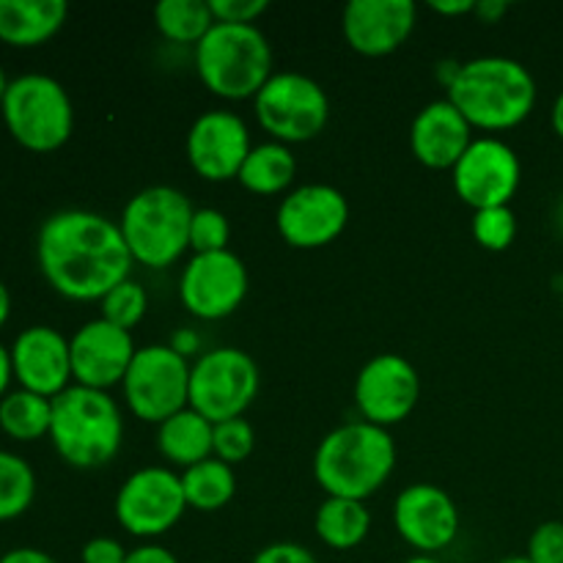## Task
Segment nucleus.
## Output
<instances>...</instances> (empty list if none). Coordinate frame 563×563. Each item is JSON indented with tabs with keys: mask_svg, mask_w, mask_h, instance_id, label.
<instances>
[{
	"mask_svg": "<svg viewBox=\"0 0 563 563\" xmlns=\"http://www.w3.org/2000/svg\"><path fill=\"white\" fill-rule=\"evenodd\" d=\"M11 377H14V368H11V350H5V346L0 344V401L9 394Z\"/></svg>",
	"mask_w": 563,
	"mask_h": 563,
	"instance_id": "nucleus-42",
	"label": "nucleus"
},
{
	"mask_svg": "<svg viewBox=\"0 0 563 563\" xmlns=\"http://www.w3.org/2000/svg\"><path fill=\"white\" fill-rule=\"evenodd\" d=\"M190 198L168 185H152L135 192L121 212L119 229L124 234L135 264L165 269L190 247L192 223Z\"/></svg>",
	"mask_w": 563,
	"mask_h": 563,
	"instance_id": "nucleus-6",
	"label": "nucleus"
},
{
	"mask_svg": "<svg viewBox=\"0 0 563 563\" xmlns=\"http://www.w3.org/2000/svg\"><path fill=\"white\" fill-rule=\"evenodd\" d=\"M313 531L330 550H355L372 531V511L363 500L324 498L313 517Z\"/></svg>",
	"mask_w": 563,
	"mask_h": 563,
	"instance_id": "nucleus-24",
	"label": "nucleus"
},
{
	"mask_svg": "<svg viewBox=\"0 0 563 563\" xmlns=\"http://www.w3.org/2000/svg\"><path fill=\"white\" fill-rule=\"evenodd\" d=\"M170 346H174L176 352H179V355H190V352H196V346H198V335H192L190 330H179V333L174 335V341H170Z\"/></svg>",
	"mask_w": 563,
	"mask_h": 563,
	"instance_id": "nucleus-43",
	"label": "nucleus"
},
{
	"mask_svg": "<svg viewBox=\"0 0 563 563\" xmlns=\"http://www.w3.org/2000/svg\"><path fill=\"white\" fill-rule=\"evenodd\" d=\"M66 14L64 0H0V42L38 47L64 27Z\"/></svg>",
	"mask_w": 563,
	"mask_h": 563,
	"instance_id": "nucleus-22",
	"label": "nucleus"
},
{
	"mask_svg": "<svg viewBox=\"0 0 563 563\" xmlns=\"http://www.w3.org/2000/svg\"><path fill=\"white\" fill-rule=\"evenodd\" d=\"M49 440L66 465L97 471L119 456L124 443V416L104 390L69 385L53 399Z\"/></svg>",
	"mask_w": 563,
	"mask_h": 563,
	"instance_id": "nucleus-4",
	"label": "nucleus"
},
{
	"mask_svg": "<svg viewBox=\"0 0 563 563\" xmlns=\"http://www.w3.org/2000/svg\"><path fill=\"white\" fill-rule=\"evenodd\" d=\"M256 121L273 141L306 143L330 121L328 91L300 71H275L253 99Z\"/></svg>",
	"mask_w": 563,
	"mask_h": 563,
	"instance_id": "nucleus-8",
	"label": "nucleus"
},
{
	"mask_svg": "<svg viewBox=\"0 0 563 563\" xmlns=\"http://www.w3.org/2000/svg\"><path fill=\"white\" fill-rule=\"evenodd\" d=\"M555 218H559V229L563 231V201L559 203V214H555Z\"/></svg>",
	"mask_w": 563,
	"mask_h": 563,
	"instance_id": "nucleus-50",
	"label": "nucleus"
},
{
	"mask_svg": "<svg viewBox=\"0 0 563 563\" xmlns=\"http://www.w3.org/2000/svg\"><path fill=\"white\" fill-rule=\"evenodd\" d=\"M231 225L220 209H196L190 223V251L192 253H220L229 251Z\"/></svg>",
	"mask_w": 563,
	"mask_h": 563,
	"instance_id": "nucleus-33",
	"label": "nucleus"
},
{
	"mask_svg": "<svg viewBox=\"0 0 563 563\" xmlns=\"http://www.w3.org/2000/svg\"><path fill=\"white\" fill-rule=\"evenodd\" d=\"M416 22L412 0H352L341 14V31L357 55L383 58L410 38Z\"/></svg>",
	"mask_w": 563,
	"mask_h": 563,
	"instance_id": "nucleus-19",
	"label": "nucleus"
},
{
	"mask_svg": "<svg viewBox=\"0 0 563 563\" xmlns=\"http://www.w3.org/2000/svg\"><path fill=\"white\" fill-rule=\"evenodd\" d=\"M251 563H319L311 550L297 542H275L258 550Z\"/></svg>",
	"mask_w": 563,
	"mask_h": 563,
	"instance_id": "nucleus-37",
	"label": "nucleus"
},
{
	"mask_svg": "<svg viewBox=\"0 0 563 563\" xmlns=\"http://www.w3.org/2000/svg\"><path fill=\"white\" fill-rule=\"evenodd\" d=\"M214 22L225 25H256L258 16L269 9L267 0H209Z\"/></svg>",
	"mask_w": 563,
	"mask_h": 563,
	"instance_id": "nucleus-35",
	"label": "nucleus"
},
{
	"mask_svg": "<svg viewBox=\"0 0 563 563\" xmlns=\"http://www.w3.org/2000/svg\"><path fill=\"white\" fill-rule=\"evenodd\" d=\"M36 498V473L22 456L0 451V522L25 515Z\"/></svg>",
	"mask_w": 563,
	"mask_h": 563,
	"instance_id": "nucleus-29",
	"label": "nucleus"
},
{
	"mask_svg": "<svg viewBox=\"0 0 563 563\" xmlns=\"http://www.w3.org/2000/svg\"><path fill=\"white\" fill-rule=\"evenodd\" d=\"M0 563H58L53 555L36 548H14L5 555H0Z\"/></svg>",
	"mask_w": 563,
	"mask_h": 563,
	"instance_id": "nucleus-39",
	"label": "nucleus"
},
{
	"mask_svg": "<svg viewBox=\"0 0 563 563\" xmlns=\"http://www.w3.org/2000/svg\"><path fill=\"white\" fill-rule=\"evenodd\" d=\"M396 471V443L388 429L350 421L322 438L313 454V478L328 498L363 500L388 484Z\"/></svg>",
	"mask_w": 563,
	"mask_h": 563,
	"instance_id": "nucleus-3",
	"label": "nucleus"
},
{
	"mask_svg": "<svg viewBox=\"0 0 563 563\" xmlns=\"http://www.w3.org/2000/svg\"><path fill=\"white\" fill-rule=\"evenodd\" d=\"M528 559L533 563H563V522L548 520L528 539Z\"/></svg>",
	"mask_w": 563,
	"mask_h": 563,
	"instance_id": "nucleus-34",
	"label": "nucleus"
},
{
	"mask_svg": "<svg viewBox=\"0 0 563 563\" xmlns=\"http://www.w3.org/2000/svg\"><path fill=\"white\" fill-rule=\"evenodd\" d=\"M275 223L286 245L317 251L344 234L350 223V201L339 187L313 181L286 192Z\"/></svg>",
	"mask_w": 563,
	"mask_h": 563,
	"instance_id": "nucleus-14",
	"label": "nucleus"
},
{
	"mask_svg": "<svg viewBox=\"0 0 563 563\" xmlns=\"http://www.w3.org/2000/svg\"><path fill=\"white\" fill-rule=\"evenodd\" d=\"M9 77H5V71H3V66H0V102H3V97H5V88H9Z\"/></svg>",
	"mask_w": 563,
	"mask_h": 563,
	"instance_id": "nucleus-48",
	"label": "nucleus"
},
{
	"mask_svg": "<svg viewBox=\"0 0 563 563\" xmlns=\"http://www.w3.org/2000/svg\"><path fill=\"white\" fill-rule=\"evenodd\" d=\"M251 130L234 110H207L187 132V163L201 179L231 181L251 154Z\"/></svg>",
	"mask_w": 563,
	"mask_h": 563,
	"instance_id": "nucleus-16",
	"label": "nucleus"
},
{
	"mask_svg": "<svg viewBox=\"0 0 563 563\" xmlns=\"http://www.w3.org/2000/svg\"><path fill=\"white\" fill-rule=\"evenodd\" d=\"M99 306H102V319H108L110 324H115L121 330H132L146 317L148 295L137 280L130 278L115 286Z\"/></svg>",
	"mask_w": 563,
	"mask_h": 563,
	"instance_id": "nucleus-30",
	"label": "nucleus"
},
{
	"mask_svg": "<svg viewBox=\"0 0 563 563\" xmlns=\"http://www.w3.org/2000/svg\"><path fill=\"white\" fill-rule=\"evenodd\" d=\"M473 240L484 247V251L500 253L511 247L517 236V218L511 207H489L473 212Z\"/></svg>",
	"mask_w": 563,
	"mask_h": 563,
	"instance_id": "nucleus-31",
	"label": "nucleus"
},
{
	"mask_svg": "<svg viewBox=\"0 0 563 563\" xmlns=\"http://www.w3.org/2000/svg\"><path fill=\"white\" fill-rule=\"evenodd\" d=\"M256 449V432L245 418H231V421L214 423L212 438V454L214 460L225 462V465H240Z\"/></svg>",
	"mask_w": 563,
	"mask_h": 563,
	"instance_id": "nucleus-32",
	"label": "nucleus"
},
{
	"mask_svg": "<svg viewBox=\"0 0 563 563\" xmlns=\"http://www.w3.org/2000/svg\"><path fill=\"white\" fill-rule=\"evenodd\" d=\"M471 143L473 126L449 99H434L427 108L418 110V115L412 119V157L427 168L454 170V165L460 163Z\"/></svg>",
	"mask_w": 563,
	"mask_h": 563,
	"instance_id": "nucleus-21",
	"label": "nucleus"
},
{
	"mask_svg": "<svg viewBox=\"0 0 563 563\" xmlns=\"http://www.w3.org/2000/svg\"><path fill=\"white\" fill-rule=\"evenodd\" d=\"M181 489H185L187 509L209 515L229 506L236 495L234 467L220 460H203L181 473Z\"/></svg>",
	"mask_w": 563,
	"mask_h": 563,
	"instance_id": "nucleus-26",
	"label": "nucleus"
},
{
	"mask_svg": "<svg viewBox=\"0 0 563 563\" xmlns=\"http://www.w3.org/2000/svg\"><path fill=\"white\" fill-rule=\"evenodd\" d=\"M561 306H563V295H561Z\"/></svg>",
	"mask_w": 563,
	"mask_h": 563,
	"instance_id": "nucleus-51",
	"label": "nucleus"
},
{
	"mask_svg": "<svg viewBox=\"0 0 563 563\" xmlns=\"http://www.w3.org/2000/svg\"><path fill=\"white\" fill-rule=\"evenodd\" d=\"M5 126L22 148L36 154H49L64 146L75 130V108L55 77L20 75L9 82L0 102Z\"/></svg>",
	"mask_w": 563,
	"mask_h": 563,
	"instance_id": "nucleus-7",
	"label": "nucleus"
},
{
	"mask_svg": "<svg viewBox=\"0 0 563 563\" xmlns=\"http://www.w3.org/2000/svg\"><path fill=\"white\" fill-rule=\"evenodd\" d=\"M454 190L473 212L489 207H509L520 190L522 165L515 148L506 141L484 135L467 146L460 163L451 170Z\"/></svg>",
	"mask_w": 563,
	"mask_h": 563,
	"instance_id": "nucleus-13",
	"label": "nucleus"
},
{
	"mask_svg": "<svg viewBox=\"0 0 563 563\" xmlns=\"http://www.w3.org/2000/svg\"><path fill=\"white\" fill-rule=\"evenodd\" d=\"M445 99L473 130L506 132L520 126L537 108V80L520 60L482 55L460 66Z\"/></svg>",
	"mask_w": 563,
	"mask_h": 563,
	"instance_id": "nucleus-2",
	"label": "nucleus"
},
{
	"mask_svg": "<svg viewBox=\"0 0 563 563\" xmlns=\"http://www.w3.org/2000/svg\"><path fill=\"white\" fill-rule=\"evenodd\" d=\"M11 368L22 390L55 399L71 383L69 339L47 324L22 330L11 344Z\"/></svg>",
	"mask_w": 563,
	"mask_h": 563,
	"instance_id": "nucleus-20",
	"label": "nucleus"
},
{
	"mask_svg": "<svg viewBox=\"0 0 563 563\" xmlns=\"http://www.w3.org/2000/svg\"><path fill=\"white\" fill-rule=\"evenodd\" d=\"M9 313H11V295L9 289H5L3 280H0V328L9 322Z\"/></svg>",
	"mask_w": 563,
	"mask_h": 563,
	"instance_id": "nucleus-46",
	"label": "nucleus"
},
{
	"mask_svg": "<svg viewBox=\"0 0 563 563\" xmlns=\"http://www.w3.org/2000/svg\"><path fill=\"white\" fill-rule=\"evenodd\" d=\"M421 399V377L407 357L383 352L357 372L355 405L363 421L390 429L407 421Z\"/></svg>",
	"mask_w": 563,
	"mask_h": 563,
	"instance_id": "nucleus-15",
	"label": "nucleus"
},
{
	"mask_svg": "<svg viewBox=\"0 0 563 563\" xmlns=\"http://www.w3.org/2000/svg\"><path fill=\"white\" fill-rule=\"evenodd\" d=\"M196 71L209 93L229 102L256 99L273 71V47L258 25H225L196 44Z\"/></svg>",
	"mask_w": 563,
	"mask_h": 563,
	"instance_id": "nucleus-5",
	"label": "nucleus"
},
{
	"mask_svg": "<svg viewBox=\"0 0 563 563\" xmlns=\"http://www.w3.org/2000/svg\"><path fill=\"white\" fill-rule=\"evenodd\" d=\"M49 421H53V399L31 394V390H11L0 401V429L11 440L20 443H33L49 434Z\"/></svg>",
	"mask_w": 563,
	"mask_h": 563,
	"instance_id": "nucleus-27",
	"label": "nucleus"
},
{
	"mask_svg": "<svg viewBox=\"0 0 563 563\" xmlns=\"http://www.w3.org/2000/svg\"><path fill=\"white\" fill-rule=\"evenodd\" d=\"M130 550L113 537H93L82 544L80 561L82 563H124Z\"/></svg>",
	"mask_w": 563,
	"mask_h": 563,
	"instance_id": "nucleus-36",
	"label": "nucleus"
},
{
	"mask_svg": "<svg viewBox=\"0 0 563 563\" xmlns=\"http://www.w3.org/2000/svg\"><path fill=\"white\" fill-rule=\"evenodd\" d=\"M460 60H443V64H438V69H434V75H438V80L443 82L445 88L454 82V77L460 75Z\"/></svg>",
	"mask_w": 563,
	"mask_h": 563,
	"instance_id": "nucleus-44",
	"label": "nucleus"
},
{
	"mask_svg": "<svg viewBox=\"0 0 563 563\" xmlns=\"http://www.w3.org/2000/svg\"><path fill=\"white\" fill-rule=\"evenodd\" d=\"M550 121H553L555 135H559L561 141H563V91L559 93V97H555V102H553V113H550Z\"/></svg>",
	"mask_w": 563,
	"mask_h": 563,
	"instance_id": "nucleus-45",
	"label": "nucleus"
},
{
	"mask_svg": "<svg viewBox=\"0 0 563 563\" xmlns=\"http://www.w3.org/2000/svg\"><path fill=\"white\" fill-rule=\"evenodd\" d=\"M405 563H443L438 559V555H423V553H416V555H410V559H407Z\"/></svg>",
	"mask_w": 563,
	"mask_h": 563,
	"instance_id": "nucleus-47",
	"label": "nucleus"
},
{
	"mask_svg": "<svg viewBox=\"0 0 563 563\" xmlns=\"http://www.w3.org/2000/svg\"><path fill=\"white\" fill-rule=\"evenodd\" d=\"M36 256L44 280L75 302H102L130 280L135 264L119 223L91 209L49 214L38 229Z\"/></svg>",
	"mask_w": 563,
	"mask_h": 563,
	"instance_id": "nucleus-1",
	"label": "nucleus"
},
{
	"mask_svg": "<svg viewBox=\"0 0 563 563\" xmlns=\"http://www.w3.org/2000/svg\"><path fill=\"white\" fill-rule=\"evenodd\" d=\"M212 438L214 423L207 421L192 407H187V410L176 412L174 418L159 423L157 451L165 462L187 471V467L198 465V462L212 460Z\"/></svg>",
	"mask_w": 563,
	"mask_h": 563,
	"instance_id": "nucleus-23",
	"label": "nucleus"
},
{
	"mask_svg": "<svg viewBox=\"0 0 563 563\" xmlns=\"http://www.w3.org/2000/svg\"><path fill=\"white\" fill-rule=\"evenodd\" d=\"M69 352L75 385L108 394L113 385L124 383L137 346L130 330L115 328L99 317L75 330L69 339Z\"/></svg>",
	"mask_w": 563,
	"mask_h": 563,
	"instance_id": "nucleus-17",
	"label": "nucleus"
},
{
	"mask_svg": "<svg viewBox=\"0 0 563 563\" xmlns=\"http://www.w3.org/2000/svg\"><path fill=\"white\" fill-rule=\"evenodd\" d=\"M154 25L168 42L196 47L214 27L212 5L209 0H163L154 5Z\"/></svg>",
	"mask_w": 563,
	"mask_h": 563,
	"instance_id": "nucleus-28",
	"label": "nucleus"
},
{
	"mask_svg": "<svg viewBox=\"0 0 563 563\" xmlns=\"http://www.w3.org/2000/svg\"><path fill=\"white\" fill-rule=\"evenodd\" d=\"M187 511L181 476L170 467H141L119 487L115 520L130 537L154 539L168 533Z\"/></svg>",
	"mask_w": 563,
	"mask_h": 563,
	"instance_id": "nucleus-11",
	"label": "nucleus"
},
{
	"mask_svg": "<svg viewBox=\"0 0 563 563\" xmlns=\"http://www.w3.org/2000/svg\"><path fill=\"white\" fill-rule=\"evenodd\" d=\"M124 563H179V559H176L168 548L152 542V544H141V548L130 550Z\"/></svg>",
	"mask_w": 563,
	"mask_h": 563,
	"instance_id": "nucleus-38",
	"label": "nucleus"
},
{
	"mask_svg": "<svg viewBox=\"0 0 563 563\" xmlns=\"http://www.w3.org/2000/svg\"><path fill=\"white\" fill-rule=\"evenodd\" d=\"M498 563H533V561L528 559V555H509V559H504V561H498Z\"/></svg>",
	"mask_w": 563,
	"mask_h": 563,
	"instance_id": "nucleus-49",
	"label": "nucleus"
},
{
	"mask_svg": "<svg viewBox=\"0 0 563 563\" xmlns=\"http://www.w3.org/2000/svg\"><path fill=\"white\" fill-rule=\"evenodd\" d=\"M190 363L170 344H148L135 352L126 372L124 399L143 423H163L190 407Z\"/></svg>",
	"mask_w": 563,
	"mask_h": 563,
	"instance_id": "nucleus-9",
	"label": "nucleus"
},
{
	"mask_svg": "<svg viewBox=\"0 0 563 563\" xmlns=\"http://www.w3.org/2000/svg\"><path fill=\"white\" fill-rule=\"evenodd\" d=\"M460 509L438 484H410L394 504V526L416 553L438 555L460 533Z\"/></svg>",
	"mask_w": 563,
	"mask_h": 563,
	"instance_id": "nucleus-18",
	"label": "nucleus"
},
{
	"mask_svg": "<svg viewBox=\"0 0 563 563\" xmlns=\"http://www.w3.org/2000/svg\"><path fill=\"white\" fill-rule=\"evenodd\" d=\"M429 9L443 16H462L476 11V0H429Z\"/></svg>",
	"mask_w": 563,
	"mask_h": 563,
	"instance_id": "nucleus-40",
	"label": "nucleus"
},
{
	"mask_svg": "<svg viewBox=\"0 0 563 563\" xmlns=\"http://www.w3.org/2000/svg\"><path fill=\"white\" fill-rule=\"evenodd\" d=\"M262 374L256 361L236 346H218L190 368V407L207 421L223 423L245 416L258 396Z\"/></svg>",
	"mask_w": 563,
	"mask_h": 563,
	"instance_id": "nucleus-10",
	"label": "nucleus"
},
{
	"mask_svg": "<svg viewBox=\"0 0 563 563\" xmlns=\"http://www.w3.org/2000/svg\"><path fill=\"white\" fill-rule=\"evenodd\" d=\"M297 176V159L286 143L267 141L251 148L240 170V185L253 196H280Z\"/></svg>",
	"mask_w": 563,
	"mask_h": 563,
	"instance_id": "nucleus-25",
	"label": "nucleus"
},
{
	"mask_svg": "<svg viewBox=\"0 0 563 563\" xmlns=\"http://www.w3.org/2000/svg\"><path fill=\"white\" fill-rule=\"evenodd\" d=\"M506 11H509V3H504V0H476V11L473 14L482 22H487V25H495V22L504 20Z\"/></svg>",
	"mask_w": 563,
	"mask_h": 563,
	"instance_id": "nucleus-41",
	"label": "nucleus"
},
{
	"mask_svg": "<svg viewBox=\"0 0 563 563\" xmlns=\"http://www.w3.org/2000/svg\"><path fill=\"white\" fill-rule=\"evenodd\" d=\"M251 278L242 258L231 251L192 253L179 275V300L196 319L218 322L245 302Z\"/></svg>",
	"mask_w": 563,
	"mask_h": 563,
	"instance_id": "nucleus-12",
	"label": "nucleus"
}]
</instances>
